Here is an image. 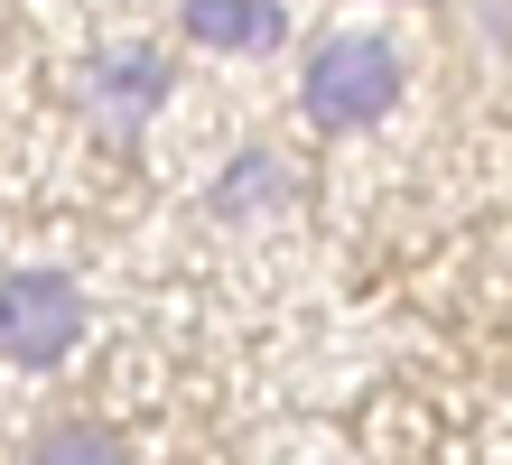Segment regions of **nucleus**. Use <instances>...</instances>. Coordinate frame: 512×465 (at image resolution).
<instances>
[{
    "label": "nucleus",
    "instance_id": "obj_1",
    "mask_svg": "<svg viewBox=\"0 0 512 465\" xmlns=\"http://www.w3.org/2000/svg\"><path fill=\"white\" fill-rule=\"evenodd\" d=\"M401 103V47L382 28H345L308 56V121L317 131H364Z\"/></svg>",
    "mask_w": 512,
    "mask_h": 465
},
{
    "label": "nucleus",
    "instance_id": "obj_2",
    "mask_svg": "<svg viewBox=\"0 0 512 465\" xmlns=\"http://www.w3.org/2000/svg\"><path fill=\"white\" fill-rule=\"evenodd\" d=\"M75 335H84V289L66 270H10L0 279V363L47 372V363L75 354Z\"/></svg>",
    "mask_w": 512,
    "mask_h": 465
},
{
    "label": "nucleus",
    "instance_id": "obj_3",
    "mask_svg": "<svg viewBox=\"0 0 512 465\" xmlns=\"http://www.w3.org/2000/svg\"><path fill=\"white\" fill-rule=\"evenodd\" d=\"M177 19H187V38L196 47H280V0H177Z\"/></svg>",
    "mask_w": 512,
    "mask_h": 465
},
{
    "label": "nucleus",
    "instance_id": "obj_4",
    "mask_svg": "<svg viewBox=\"0 0 512 465\" xmlns=\"http://www.w3.org/2000/svg\"><path fill=\"white\" fill-rule=\"evenodd\" d=\"M159 93H168V66L149 47H112L103 66H94V103H112V121H149Z\"/></svg>",
    "mask_w": 512,
    "mask_h": 465
},
{
    "label": "nucleus",
    "instance_id": "obj_5",
    "mask_svg": "<svg viewBox=\"0 0 512 465\" xmlns=\"http://www.w3.org/2000/svg\"><path fill=\"white\" fill-rule=\"evenodd\" d=\"M28 465H131V447L112 438L103 419H56L38 447H28Z\"/></svg>",
    "mask_w": 512,
    "mask_h": 465
}]
</instances>
